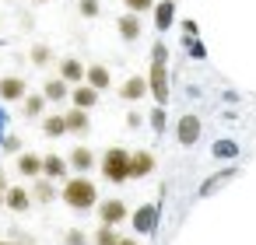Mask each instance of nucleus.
I'll list each match as a JSON object with an SVG mask.
<instances>
[{
    "label": "nucleus",
    "mask_w": 256,
    "mask_h": 245,
    "mask_svg": "<svg viewBox=\"0 0 256 245\" xmlns=\"http://www.w3.org/2000/svg\"><path fill=\"white\" fill-rule=\"evenodd\" d=\"M60 200H64L70 210L84 214V210L98 207V189H95V182H92L88 175H70V179H64V186H60Z\"/></svg>",
    "instance_id": "nucleus-1"
},
{
    "label": "nucleus",
    "mask_w": 256,
    "mask_h": 245,
    "mask_svg": "<svg viewBox=\"0 0 256 245\" xmlns=\"http://www.w3.org/2000/svg\"><path fill=\"white\" fill-rule=\"evenodd\" d=\"M130 154L134 151H126V147H109L106 154H102V161H98V168H102V175L109 179V182H126L130 179Z\"/></svg>",
    "instance_id": "nucleus-2"
},
{
    "label": "nucleus",
    "mask_w": 256,
    "mask_h": 245,
    "mask_svg": "<svg viewBox=\"0 0 256 245\" xmlns=\"http://www.w3.org/2000/svg\"><path fill=\"white\" fill-rule=\"evenodd\" d=\"M148 81H151V95H154V102H158V105H165V102H168V74H165V46H154V60H151V74H148Z\"/></svg>",
    "instance_id": "nucleus-3"
},
{
    "label": "nucleus",
    "mask_w": 256,
    "mask_h": 245,
    "mask_svg": "<svg viewBox=\"0 0 256 245\" xmlns=\"http://www.w3.org/2000/svg\"><path fill=\"white\" fill-rule=\"evenodd\" d=\"M98 224H123L126 217H130V210H126V203L120 200V196H109V200H98Z\"/></svg>",
    "instance_id": "nucleus-4"
},
{
    "label": "nucleus",
    "mask_w": 256,
    "mask_h": 245,
    "mask_svg": "<svg viewBox=\"0 0 256 245\" xmlns=\"http://www.w3.org/2000/svg\"><path fill=\"white\" fill-rule=\"evenodd\" d=\"M25 95H28L25 77H18V74L0 77V98H4V102H25Z\"/></svg>",
    "instance_id": "nucleus-5"
},
{
    "label": "nucleus",
    "mask_w": 256,
    "mask_h": 245,
    "mask_svg": "<svg viewBox=\"0 0 256 245\" xmlns=\"http://www.w3.org/2000/svg\"><path fill=\"white\" fill-rule=\"evenodd\" d=\"M56 74H60L67 84H84V77H88V67H84L78 56H64V60H60V67H56Z\"/></svg>",
    "instance_id": "nucleus-6"
},
{
    "label": "nucleus",
    "mask_w": 256,
    "mask_h": 245,
    "mask_svg": "<svg viewBox=\"0 0 256 245\" xmlns=\"http://www.w3.org/2000/svg\"><path fill=\"white\" fill-rule=\"evenodd\" d=\"M67 161H70V172H78V175H88L95 165H98V158H95V151L92 147H74L70 154H67Z\"/></svg>",
    "instance_id": "nucleus-7"
},
{
    "label": "nucleus",
    "mask_w": 256,
    "mask_h": 245,
    "mask_svg": "<svg viewBox=\"0 0 256 245\" xmlns=\"http://www.w3.org/2000/svg\"><path fill=\"white\" fill-rule=\"evenodd\" d=\"M130 221H134L137 235H151L154 224H158V207H154V203H144V207H137V214H134Z\"/></svg>",
    "instance_id": "nucleus-8"
},
{
    "label": "nucleus",
    "mask_w": 256,
    "mask_h": 245,
    "mask_svg": "<svg viewBox=\"0 0 256 245\" xmlns=\"http://www.w3.org/2000/svg\"><path fill=\"white\" fill-rule=\"evenodd\" d=\"M148 91H151V81L148 77H126L120 84V98H126V102H140Z\"/></svg>",
    "instance_id": "nucleus-9"
},
{
    "label": "nucleus",
    "mask_w": 256,
    "mask_h": 245,
    "mask_svg": "<svg viewBox=\"0 0 256 245\" xmlns=\"http://www.w3.org/2000/svg\"><path fill=\"white\" fill-rule=\"evenodd\" d=\"M98 88H92L88 81L84 84H74L70 88V105H78V109H92V105H98Z\"/></svg>",
    "instance_id": "nucleus-10"
},
{
    "label": "nucleus",
    "mask_w": 256,
    "mask_h": 245,
    "mask_svg": "<svg viewBox=\"0 0 256 245\" xmlns=\"http://www.w3.org/2000/svg\"><path fill=\"white\" fill-rule=\"evenodd\" d=\"M154 154L151 151H134L130 154V179H144V175H151L154 172Z\"/></svg>",
    "instance_id": "nucleus-11"
},
{
    "label": "nucleus",
    "mask_w": 256,
    "mask_h": 245,
    "mask_svg": "<svg viewBox=\"0 0 256 245\" xmlns=\"http://www.w3.org/2000/svg\"><path fill=\"white\" fill-rule=\"evenodd\" d=\"M14 165H18V172L25 179H39L42 175V154H36V151H22Z\"/></svg>",
    "instance_id": "nucleus-12"
},
{
    "label": "nucleus",
    "mask_w": 256,
    "mask_h": 245,
    "mask_svg": "<svg viewBox=\"0 0 256 245\" xmlns=\"http://www.w3.org/2000/svg\"><path fill=\"white\" fill-rule=\"evenodd\" d=\"M42 175L46 179H70V161L60 154H46L42 158Z\"/></svg>",
    "instance_id": "nucleus-13"
},
{
    "label": "nucleus",
    "mask_w": 256,
    "mask_h": 245,
    "mask_svg": "<svg viewBox=\"0 0 256 245\" xmlns=\"http://www.w3.org/2000/svg\"><path fill=\"white\" fill-rule=\"evenodd\" d=\"M32 203H36L32 189H25V186H11V189H8V210H14V214H25Z\"/></svg>",
    "instance_id": "nucleus-14"
},
{
    "label": "nucleus",
    "mask_w": 256,
    "mask_h": 245,
    "mask_svg": "<svg viewBox=\"0 0 256 245\" xmlns=\"http://www.w3.org/2000/svg\"><path fill=\"white\" fill-rule=\"evenodd\" d=\"M56 179H46V175H39L36 182H32V196H36V203H53L56 196H60V189L53 186Z\"/></svg>",
    "instance_id": "nucleus-15"
},
{
    "label": "nucleus",
    "mask_w": 256,
    "mask_h": 245,
    "mask_svg": "<svg viewBox=\"0 0 256 245\" xmlns=\"http://www.w3.org/2000/svg\"><path fill=\"white\" fill-rule=\"evenodd\" d=\"M116 28H120V39H123V42H137V39H140V21H137L134 11H126V14L116 21Z\"/></svg>",
    "instance_id": "nucleus-16"
},
{
    "label": "nucleus",
    "mask_w": 256,
    "mask_h": 245,
    "mask_svg": "<svg viewBox=\"0 0 256 245\" xmlns=\"http://www.w3.org/2000/svg\"><path fill=\"white\" fill-rule=\"evenodd\" d=\"M42 95H46L50 102H67V98H70V84L56 74V77H50V81L42 84Z\"/></svg>",
    "instance_id": "nucleus-17"
},
{
    "label": "nucleus",
    "mask_w": 256,
    "mask_h": 245,
    "mask_svg": "<svg viewBox=\"0 0 256 245\" xmlns=\"http://www.w3.org/2000/svg\"><path fill=\"white\" fill-rule=\"evenodd\" d=\"M46 105H50V98L39 91V95H25V105H22V116L25 119H42V112H46Z\"/></svg>",
    "instance_id": "nucleus-18"
},
{
    "label": "nucleus",
    "mask_w": 256,
    "mask_h": 245,
    "mask_svg": "<svg viewBox=\"0 0 256 245\" xmlns=\"http://www.w3.org/2000/svg\"><path fill=\"white\" fill-rule=\"evenodd\" d=\"M64 116H67V130H70V133H88V130H92L88 109H78V105H70Z\"/></svg>",
    "instance_id": "nucleus-19"
},
{
    "label": "nucleus",
    "mask_w": 256,
    "mask_h": 245,
    "mask_svg": "<svg viewBox=\"0 0 256 245\" xmlns=\"http://www.w3.org/2000/svg\"><path fill=\"white\" fill-rule=\"evenodd\" d=\"M84 81H88L92 88H98V91H109V84H112V77H109V67H106V63H92Z\"/></svg>",
    "instance_id": "nucleus-20"
},
{
    "label": "nucleus",
    "mask_w": 256,
    "mask_h": 245,
    "mask_svg": "<svg viewBox=\"0 0 256 245\" xmlns=\"http://www.w3.org/2000/svg\"><path fill=\"white\" fill-rule=\"evenodd\" d=\"M42 133L53 137V140H56V137H67V133H70V130H67V116H56V112H53V116H42Z\"/></svg>",
    "instance_id": "nucleus-21"
},
{
    "label": "nucleus",
    "mask_w": 256,
    "mask_h": 245,
    "mask_svg": "<svg viewBox=\"0 0 256 245\" xmlns=\"http://www.w3.org/2000/svg\"><path fill=\"white\" fill-rule=\"evenodd\" d=\"M200 137V119L196 116H182L179 119V144H196Z\"/></svg>",
    "instance_id": "nucleus-22"
},
{
    "label": "nucleus",
    "mask_w": 256,
    "mask_h": 245,
    "mask_svg": "<svg viewBox=\"0 0 256 245\" xmlns=\"http://www.w3.org/2000/svg\"><path fill=\"white\" fill-rule=\"evenodd\" d=\"M92 242H95V245H120V231H116V224H98V231L92 235Z\"/></svg>",
    "instance_id": "nucleus-23"
},
{
    "label": "nucleus",
    "mask_w": 256,
    "mask_h": 245,
    "mask_svg": "<svg viewBox=\"0 0 256 245\" xmlns=\"http://www.w3.org/2000/svg\"><path fill=\"white\" fill-rule=\"evenodd\" d=\"M172 14H176V11H172V0L154 4V25H158V28H168V25H172Z\"/></svg>",
    "instance_id": "nucleus-24"
},
{
    "label": "nucleus",
    "mask_w": 256,
    "mask_h": 245,
    "mask_svg": "<svg viewBox=\"0 0 256 245\" xmlns=\"http://www.w3.org/2000/svg\"><path fill=\"white\" fill-rule=\"evenodd\" d=\"M28 60H32L36 67H50L53 49H50V46H42V42H36V46H32V53H28Z\"/></svg>",
    "instance_id": "nucleus-25"
},
{
    "label": "nucleus",
    "mask_w": 256,
    "mask_h": 245,
    "mask_svg": "<svg viewBox=\"0 0 256 245\" xmlns=\"http://www.w3.org/2000/svg\"><path fill=\"white\" fill-rule=\"evenodd\" d=\"M64 245H88V235L81 228H67L64 231Z\"/></svg>",
    "instance_id": "nucleus-26"
},
{
    "label": "nucleus",
    "mask_w": 256,
    "mask_h": 245,
    "mask_svg": "<svg viewBox=\"0 0 256 245\" xmlns=\"http://www.w3.org/2000/svg\"><path fill=\"white\" fill-rule=\"evenodd\" d=\"M78 11L84 18H98L102 14V4H98V0H78Z\"/></svg>",
    "instance_id": "nucleus-27"
},
{
    "label": "nucleus",
    "mask_w": 256,
    "mask_h": 245,
    "mask_svg": "<svg viewBox=\"0 0 256 245\" xmlns=\"http://www.w3.org/2000/svg\"><path fill=\"white\" fill-rule=\"evenodd\" d=\"M123 4H126V11L144 14V11H151V7H154V0H123Z\"/></svg>",
    "instance_id": "nucleus-28"
},
{
    "label": "nucleus",
    "mask_w": 256,
    "mask_h": 245,
    "mask_svg": "<svg viewBox=\"0 0 256 245\" xmlns=\"http://www.w3.org/2000/svg\"><path fill=\"white\" fill-rule=\"evenodd\" d=\"M151 126H154V130H165V105H158V109L151 112Z\"/></svg>",
    "instance_id": "nucleus-29"
},
{
    "label": "nucleus",
    "mask_w": 256,
    "mask_h": 245,
    "mask_svg": "<svg viewBox=\"0 0 256 245\" xmlns=\"http://www.w3.org/2000/svg\"><path fill=\"white\" fill-rule=\"evenodd\" d=\"M8 179H4V172H0V207H8Z\"/></svg>",
    "instance_id": "nucleus-30"
},
{
    "label": "nucleus",
    "mask_w": 256,
    "mask_h": 245,
    "mask_svg": "<svg viewBox=\"0 0 256 245\" xmlns=\"http://www.w3.org/2000/svg\"><path fill=\"white\" fill-rule=\"evenodd\" d=\"M120 245H140L137 238H120Z\"/></svg>",
    "instance_id": "nucleus-31"
},
{
    "label": "nucleus",
    "mask_w": 256,
    "mask_h": 245,
    "mask_svg": "<svg viewBox=\"0 0 256 245\" xmlns=\"http://www.w3.org/2000/svg\"><path fill=\"white\" fill-rule=\"evenodd\" d=\"M36 4H50V0H36Z\"/></svg>",
    "instance_id": "nucleus-32"
},
{
    "label": "nucleus",
    "mask_w": 256,
    "mask_h": 245,
    "mask_svg": "<svg viewBox=\"0 0 256 245\" xmlns=\"http://www.w3.org/2000/svg\"><path fill=\"white\" fill-rule=\"evenodd\" d=\"M18 245H32V242H18Z\"/></svg>",
    "instance_id": "nucleus-33"
},
{
    "label": "nucleus",
    "mask_w": 256,
    "mask_h": 245,
    "mask_svg": "<svg viewBox=\"0 0 256 245\" xmlns=\"http://www.w3.org/2000/svg\"><path fill=\"white\" fill-rule=\"evenodd\" d=\"M0 245H11V242H0Z\"/></svg>",
    "instance_id": "nucleus-34"
}]
</instances>
